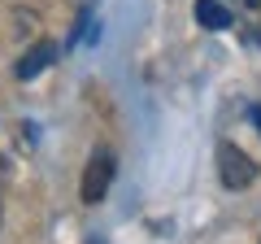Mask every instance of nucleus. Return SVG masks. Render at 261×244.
I'll return each mask as SVG.
<instances>
[{
	"instance_id": "obj_2",
	"label": "nucleus",
	"mask_w": 261,
	"mask_h": 244,
	"mask_svg": "<svg viewBox=\"0 0 261 244\" xmlns=\"http://www.w3.org/2000/svg\"><path fill=\"white\" fill-rule=\"evenodd\" d=\"M218 179H222V188L240 192V188H248L252 179H257V161H252L240 144H218Z\"/></svg>"
},
{
	"instance_id": "obj_3",
	"label": "nucleus",
	"mask_w": 261,
	"mask_h": 244,
	"mask_svg": "<svg viewBox=\"0 0 261 244\" xmlns=\"http://www.w3.org/2000/svg\"><path fill=\"white\" fill-rule=\"evenodd\" d=\"M53 57H57V44L39 39V44H35V48H31V53L18 61V70H13V75H18V79H35L44 66H53Z\"/></svg>"
},
{
	"instance_id": "obj_5",
	"label": "nucleus",
	"mask_w": 261,
	"mask_h": 244,
	"mask_svg": "<svg viewBox=\"0 0 261 244\" xmlns=\"http://www.w3.org/2000/svg\"><path fill=\"white\" fill-rule=\"evenodd\" d=\"M252 122H257V131H261V105H252Z\"/></svg>"
},
{
	"instance_id": "obj_7",
	"label": "nucleus",
	"mask_w": 261,
	"mask_h": 244,
	"mask_svg": "<svg viewBox=\"0 0 261 244\" xmlns=\"http://www.w3.org/2000/svg\"><path fill=\"white\" fill-rule=\"evenodd\" d=\"M244 5H257V0H244Z\"/></svg>"
},
{
	"instance_id": "obj_4",
	"label": "nucleus",
	"mask_w": 261,
	"mask_h": 244,
	"mask_svg": "<svg viewBox=\"0 0 261 244\" xmlns=\"http://www.w3.org/2000/svg\"><path fill=\"white\" fill-rule=\"evenodd\" d=\"M196 22L205 31H226L231 27V9L218 5V0H196Z\"/></svg>"
},
{
	"instance_id": "obj_6",
	"label": "nucleus",
	"mask_w": 261,
	"mask_h": 244,
	"mask_svg": "<svg viewBox=\"0 0 261 244\" xmlns=\"http://www.w3.org/2000/svg\"><path fill=\"white\" fill-rule=\"evenodd\" d=\"M0 223H5V205H0Z\"/></svg>"
},
{
	"instance_id": "obj_8",
	"label": "nucleus",
	"mask_w": 261,
	"mask_h": 244,
	"mask_svg": "<svg viewBox=\"0 0 261 244\" xmlns=\"http://www.w3.org/2000/svg\"><path fill=\"white\" fill-rule=\"evenodd\" d=\"M0 179H5V166H0Z\"/></svg>"
},
{
	"instance_id": "obj_1",
	"label": "nucleus",
	"mask_w": 261,
	"mask_h": 244,
	"mask_svg": "<svg viewBox=\"0 0 261 244\" xmlns=\"http://www.w3.org/2000/svg\"><path fill=\"white\" fill-rule=\"evenodd\" d=\"M113 170H118V161H113L109 149H96L92 157H87L83 166V183H79V197H83V205H100L105 192H109L113 183Z\"/></svg>"
}]
</instances>
